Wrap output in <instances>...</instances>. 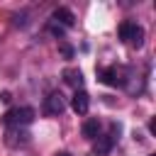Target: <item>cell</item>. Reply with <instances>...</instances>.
I'll return each mask as SVG.
<instances>
[{
    "label": "cell",
    "mask_w": 156,
    "mask_h": 156,
    "mask_svg": "<svg viewBox=\"0 0 156 156\" xmlns=\"http://www.w3.org/2000/svg\"><path fill=\"white\" fill-rule=\"evenodd\" d=\"M34 117H37V112H34L32 107L22 105V107H12V110H7V112L2 115V122H5L7 127H27V124L34 122Z\"/></svg>",
    "instance_id": "1"
},
{
    "label": "cell",
    "mask_w": 156,
    "mask_h": 156,
    "mask_svg": "<svg viewBox=\"0 0 156 156\" xmlns=\"http://www.w3.org/2000/svg\"><path fill=\"white\" fill-rule=\"evenodd\" d=\"M119 39H122V41H127L129 46L139 49V46L144 44V27H141V24H136L134 20H127V22H122V24H119Z\"/></svg>",
    "instance_id": "2"
},
{
    "label": "cell",
    "mask_w": 156,
    "mask_h": 156,
    "mask_svg": "<svg viewBox=\"0 0 156 156\" xmlns=\"http://www.w3.org/2000/svg\"><path fill=\"white\" fill-rule=\"evenodd\" d=\"M129 73H132V71L124 68V66H110V68H102L98 76H100V80L107 83V85H127Z\"/></svg>",
    "instance_id": "3"
},
{
    "label": "cell",
    "mask_w": 156,
    "mask_h": 156,
    "mask_svg": "<svg viewBox=\"0 0 156 156\" xmlns=\"http://www.w3.org/2000/svg\"><path fill=\"white\" fill-rule=\"evenodd\" d=\"M63 110H66V98L61 95V90H51V93L44 98V112L51 115V117H56V115H61Z\"/></svg>",
    "instance_id": "4"
},
{
    "label": "cell",
    "mask_w": 156,
    "mask_h": 156,
    "mask_svg": "<svg viewBox=\"0 0 156 156\" xmlns=\"http://www.w3.org/2000/svg\"><path fill=\"white\" fill-rule=\"evenodd\" d=\"M117 134H119V127H117V124H112L107 136H98V144H95V149H93V156H107V154H110V149H112V144L119 139Z\"/></svg>",
    "instance_id": "5"
},
{
    "label": "cell",
    "mask_w": 156,
    "mask_h": 156,
    "mask_svg": "<svg viewBox=\"0 0 156 156\" xmlns=\"http://www.w3.org/2000/svg\"><path fill=\"white\" fill-rule=\"evenodd\" d=\"M5 144L17 149V146H27L29 144V132L24 127H7L5 132Z\"/></svg>",
    "instance_id": "6"
},
{
    "label": "cell",
    "mask_w": 156,
    "mask_h": 156,
    "mask_svg": "<svg viewBox=\"0 0 156 156\" xmlns=\"http://www.w3.org/2000/svg\"><path fill=\"white\" fill-rule=\"evenodd\" d=\"M71 107H73L76 115H85L88 107H90V95H88L85 90H76L73 98H71Z\"/></svg>",
    "instance_id": "7"
},
{
    "label": "cell",
    "mask_w": 156,
    "mask_h": 156,
    "mask_svg": "<svg viewBox=\"0 0 156 156\" xmlns=\"http://www.w3.org/2000/svg\"><path fill=\"white\" fill-rule=\"evenodd\" d=\"M51 22H56V24H61L63 29H68V27H73V22H76V17H73V12H71L68 7H56V10L51 12Z\"/></svg>",
    "instance_id": "8"
},
{
    "label": "cell",
    "mask_w": 156,
    "mask_h": 156,
    "mask_svg": "<svg viewBox=\"0 0 156 156\" xmlns=\"http://www.w3.org/2000/svg\"><path fill=\"white\" fill-rule=\"evenodd\" d=\"M63 80H66L71 88L80 90V85H83V73H80L78 68H66V71H63Z\"/></svg>",
    "instance_id": "9"
},
{
    "label": "cell",
    "mask_w": 156,
    "mask_h": 156,
    "mask_svg": "<svg viewBox=\"0 0 156 156\" xmlns=\"http://www.w3.org/2000/svg\"><path fill=\"white\" fill-rule=\"evenodd\" d=\"M83 136L85 139H98L100 136V122L98 119H88L83 124Z\"/></svg>",
    "instance_id": "10"
},
{
    "label": "cell",
    "mask_w": 156,
    "mask_h": 156,
    "mask_svg": "<svg viewBox=\"0 0 156 156\" xmlns=\"http://www.w3.org/2000/svg\"><path fill=\"white\" fill-rule=\"evenodd\" d=\"M49 32H51V34H54V37H58V39H61V37H63V32H66V29H63V27H61V24H56V22H49Z\"/></svg>",
    "instance_id": "11"
},
{
    "label": "cell",
    "mask_w": 156,
    "mask_h": 156,
    "mask_svg": "<svg viewBox=\"0 0 156 156\" xmlns=\"http://www.w3.org/2000/svg\"><path fill=\"white\" fill-rule=\"evenodd\" d=\"M24 24H27V12L15 15V27H24Z\"/></svg>",
    "instance_id": "12"
},
{
    "label": "cell",
    "mask_w": 156,
    "mask_h": 156,
    "mask_svg": "<svg viewBox=\"0 0 156 156\" xmlns=\"http://www.w3.org/2000/svg\"><path fill=\"white\" fill-rule=\"evenodd\" d=\"M61 51H63V54H66V56H68V58H71V56H73V49H71V46H66V44H63V46H61Z\"/></svg>",
    "instance_id": "13"
},
{
    "label": "cell",
    "mask_w": 156,
    "mask_h": 156,
    "mask_svg": "<svg viewBox=\"0 0 156 156\" xmlns=\"http://www.w3.org/2000/svg\"><path fill=\"white\" fill-rule=\"evenodd\" d=\"M56 156H71V154H68V151H58Z\"/></svg>",
    "instance_id": "14"
}]
</instances>
